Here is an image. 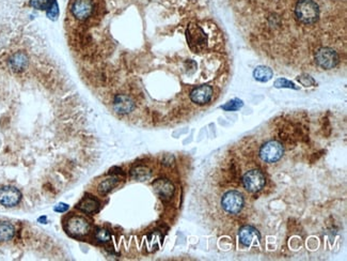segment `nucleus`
I'll return each mask as SVG.
<instances>
[{
	"label": "nucleus",
	"instance_id": "obj_1",
	"mask_svg": "<svg viewBox=\"0 0 347 261\" xmlns=\"http://www.w3.org/2000/svg\"><path fill=\"white\" fill-rule=\"evenodd\" d=\"M298 21L304 24H314L319 18V8L313 0H299L295 8Z\"/></svg>",
	"mask_w": 347,
	"mask_h": 261
},
{
	"label": "nucleus",
	"instance_id": "obj_2",
	"mask_svg": "<svg viewBox=\"0 0 347 261\" xmlns=\"http://www.w3.org/2000/svg\"><path fill=\"white\" fill-rule=\"evenodd\" d=\"M186 37L189 46H191V48L194 50L195 53L206 46L207 38L204 34V31H203L202 28L199 27L198 25H189L186 31Z\"/></svg>",
	"mask_w": 347,
	"mask_h": 261
},
{
	"label": "nucleus",
	"instance_id": "obj_3",
	"mask_svg": "<svg viewBox=\"0 0 347 261\" xmlns=\"http://www.w3.org/2000/svg\"><path fill=\"white\" fill-rule=\"evenodd\" d=\"M65 230L72 237H83L89 233L90 224L84 218L74 215L65 223Z\"/></svg>",
	"mask_w": 347,
	"mask_h": 261
},
{
	"label": "nucleus",
	"instance_id": "obj_4",
	"mask_svg": "<svg viewBox=\"0 0 347 261\" xmlns=\"http://www.w3.org/2000/svg\"><path fill=\"white\" fill-rule=\"evenodd\" d=\"M283 146L279 141L270 140L262 146L260 150L261 159L267 163H276L283 155Z\"/></svg>",
	"mask_w": 347,
	"mask_h": 261
},
{
	"label": "nucleus",
	"instance_id": "obj_5",
	"mask_svg": "<svg viewBox=\"0 0 347 261\" xmlns=\"http://www.w3.org/2000/svg\"><path fill=\"white\" fill-rule=\"evenodd\" d=\"M221 206L230 214H236L240 212L244 206V198L240 193L236 191H230L224 195L221 199Z\"/></svg>",
	"mask_w": 347,
	"mask_h": 261
},
{
	"label": "nucleus",
	"instance_id": "obj_6",
	"mask_svg": "<svg viewBox=\"0 0 347 261\" xmlns=\"http://www.w3.org/2000/svg\"><path fill=\"white\" fill-rule=\"evenodd\" d=\"M94 11L93 0H74L71 6L73 16L80 22H84L92 15Z\"/></svg>",
	"mask_w": 347,
	"mask_h": 261
},
{
	"label": "nucleus",
	"instance_id": "obj_7",
	"mask_svg": "<svg viewBox=\"0 0 347 261\" xmlns=\"http://www.w3.org/2000/svg\"><path fill=\"white\" fill-rule=\"evenodd\" d=\"M265 175L261 171L253 169V171L248 172L243 178V184L245 188L249 192H259L265 186Z\"/></svg>",
	"mask_w": 347,
	"mask_h": 261
},
{
	"label": "nucleus",
	"instance_id": "obj_8",
	"mask_svg": "<svg viewBox=\"0 0 347 261\" xmlns=\"http://www.w3.org/2000/svg\"><path fill=\"white\" fill-rule=\"evenodd\" d=\"M315 61L320 68L330 70L336 67L339 62V56L336 50L329 47L319 48L315 54Z\"/></svg>",
	"mask_w": 347,
	"mask_h": 261
},
{
	"label": "nucleus",
	"instance_id": "obj_9",
	"mask_svg": "<svg viewBox=\"0 0 347 261\" xmlns=\"http://www.w3.org/2000/svg\"><path fill=\"white\" fill-rule=\"evenodd\" d=\"M22 200V193L16 187L3 186L0 188V205L6 208L15 207Z\"/></svg>",
	"mask_w": 347,
	"mask_h": 261
},
{
	"label": "nucleus",
	"instance_id": "obj_10",
	"mask_svg": "<svg viewBox=\"0 0 347 261\" xmlns=\"http://www.w3.org/2000/svg\"><path fill=\"white\" fill-rule=\"evenodd\" d=\"M153 188L158 197L163 201H169L174 195V185L168 179H157L153 182Z\"/></svg>",
	"mask_w": 347,
	"mask_h": 261
},
{
	"label": "nucleus",
	"instance_id": "obj_11",
	"mask_svg": "<svg viewBox=\"0 0 347 261\" xmlns=\"http://www.w3.org/2000/svg\"><path fill=\"white\" fill-rule=\"evenodd\" d=\"M213 89L208 85H202L197 88H194L191 92V100L198 104V105H204L212 100Z\"/></svg>",
	"mask_w": 347,
	"mask_h": 261
},
{
	"label": "nucleus",
	"instance_id": "obj_12",
	"mask_svg": "<svg viewBox=\"0 0 347 261\" xmlns=\"http://www.w3.org/2000/svg\"><path fill=\"white\" fill-rule=\"evenodd\" d=\"M240 243L245 246H251L252 244L259 243L261 240L260 232L252 226L241 227L238 232Z\"/></svg>",
	"mask_w": 347,
	"mask_h": 261
},
{
	"label": "nucleus",
	"instance_id": "obj_13",
	"mask_svg": "<svg viewBox=\"0 0 347 261\" xmlns=\"http://www.w3.org/2000/svg\"><path fill=\"white\" fill-rule=\"evenodd\" d=\"M114 108L117 114L125 115L133 112L135 108V102L132 97L125 94H117L114 101Z\"/></svg>",
	"mask_w": 347,
	"mask_h": 261
},
{
	"label": "nucleus",
	"instance_id": "obj_14",
	"mask_svg": "<svg viewBox=\"0 0 347 261\" xmlns=\"http://www.w3.org/2000/svg\"><path fill=\"white\" fill-rule=\"evenodd\" d=\"M9 67L15 73H21L28 67V56L24 51H17L9 59Z\"/></svg>",
	"mask_w": 347,
	"mask_h": 261
},
{
	"label": "nucleus",
	"instance_id": "obj_15",
	"mask_svg": "<svg viewBox=\"0 0 347 261\" xmlns=\"http://www.w3.org/2000/svg\"><path fill=\"white\" fill-rule=\"evenodd\" d=\"M100 201L93 196H86V197L80 200L79 204L77 205V208L83 213L93 214L100 210Z\"/></svg>",
	"mask_w": 347,
	"mask_h": 261
},
{
	"label": "nucleus",
	"instance_id": "obj_16",
	"mask_svg": "<svg viewBox=\"0 0 347 261\" xmlns=\"http://www.w3.org/2000/svg\"><path fill=\"white\" fill-rule=\"evenodd\" d=\"M119 177L117 175H111V177H108L106 179H104L101 183L99 184V187H97V191H99L100 194L102 195H106L109 192H111L114 190V188L119 184Z\"/></svg>",
	"mask_w": 347,
	"mask_h": 261
},
{
	"label": "nucleus",
	"instance_id": "obj_17",
	"mask_svg": "<svg viewBox=\"0 0 347 261\" xmlns=\"http://www.w3.org/2000/svg\"><path fill=\"white\" fill-rule=\"evenodd\" d=\"M15 236V228L8 221H0V242H6Z\"/></svg>",
	"mask_w": 347,
	"mask_h": 261
},
{
	"label": "nucleus",
	"instance_id": "obj_18",
	"mask_svg": "<svg viewBox=\"0 0 347 261\" xmlns=\"http://www.w3.org/2000/svg\"><path fill=\"white\" fill-rule=\"evenodd\" d=\"M273 73L271 69H270L268 67H265V65H260V67L255 68L254 72H253V76L257 81L265 83L271 80Z\"/></svg>",
	"mask_w": 347,
	"mask_h": 261
},
{
	"label": "nucleus",
	"instance_id": "obj_19",
	"mask_svg": "<svg viewBox=\"0 0 347 261\" xmlns=\"http://www.w3.org/2000/svg\"><path fill=\"white\" fill-rule=\"evenodd\" d=\"M151 174H152V173L146 166H136L130 172L132 178L137 181H147L151 178Z\"/></svg>",
	"mask_w": 347,
	"mask_h": 261
},
{
	"label": "nucleus",
	"instance_id": "obj_20",
	"mask_svg": "<svg viewBox=\"0 0 347 261\" xmlns=\"http://www.w3.org/2000/svg\"><path fill=\"white\" fill-rule=\"evenodd\" d=\"M55 0H30L29 4L31 8L40 11H46L54 3Z\"/></svg>",
	"mask_w": 347,
	"mask_h": 261
},
{
	"label": "nucleus",
	"instance_id": "obj_21",
	"mask_svg": "<svg viewBox=\"0 0 347 261\" xmlns=\"http://www.w3.org/2000/svg\"><path fill=\"white\" fill-rule=\"evenodd\" d=\"M94 238L100 243H107L111 239V234L107 229H104V228H100L97 229L94 233Z\"/></svg>",
	"mask_w": 347,
	"mask_h": 261
},
{
	"label": "nucleus",
	"instance_id": "obj_22",
	"mask_svg": "<svg viewBox=\"0 0 347 261\" xmlns=\"http://www.w3.org/2000/svg\"><path fill=\"white\" fill-rule=\"evenodd\" d=\"M243 105H244L243 101L238 99H234L230 102H228L226 105L221 106V108L224 110H227V112H234V110H237L240 107H243Z\"/></svg>",
	"mask_w": 347,
	"mask_h": 261
},
{
	"label": "nucleus",
	"instance_id": "obj_23",
	"mask_svg": "<svg viewBox=\"0 0 347 261\" xmlns=\"http://www.w3.org/2000/svg\"><path fill=\"white\" fill-rule=\"evenodd\" d=\"M59 13H60V10H59V4L57 2V0H55L54 3H52L46 10V16L50 19V21H56L59 16Z\"/></svg>",
	"mask_w": 347,
	"mask_h": 261
},
{
	"label": "nucleus",
	"instance_id": "obj_24",
	"mask_svg": "<svg viewBox=\"0 0 347 261\" xmlns=\"http://www.w3.org/2000/svg\"><path fill=\"white\" fill-rule=\"evenodd\" d=\"M274 87L276 88H292V89H298V87L295 86V84L285 80V78H279L276 82H274Z\"/></svg>",
	"mask_w": 347,
	"mask_h": 261
},
{
	"label": "nucleus",
	"instance_id": "obj_25",
	"mask_svg": "<svg viewBox=\"0 0 347 261\" xmlns=\"http://www.w3.org/2000/svg\"><path fill=\"white\" fill-rule=\"evenodd\" d=\"M298 82L305 87H311L313 85H315V82H314L313 78L310 75H306V74L299 76Z\"/></svg>",
	"mask_w": 347,
	"mask_h": 261
},
{
	"label": "nucleus",
	"instance_id": "obj_26",
	"mask_svg": "<svg viewBox=\"0 0 347 261\" xmlns=\"http://www.w3.org/2000/svg\"><path fill=\"white\" fill-rule=\"evenodd\" d=\"M69 208H70L69 205L63 204V202H61V204H58V205L55 207L54 210L57 211V212H65L67 210H69Z\"/></svg>",
	"mask_w": 347,
	"mask_h": 261
}]
</instances>
